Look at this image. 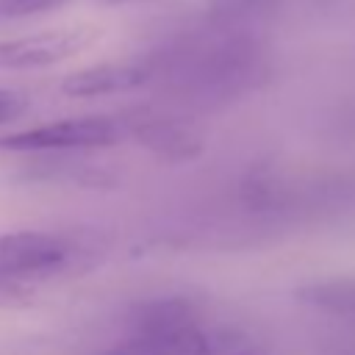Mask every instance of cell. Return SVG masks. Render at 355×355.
<instances>
[{
	"mask_svg": "<svg viewBox=\"0 0 355 355\" xmlns=\"http://www.w3.org/2000/svg\"><path fill=\"white\" fill-rule=\"evenodd\" d=\"M72 247L67 239L42 230L0 233V302L11 305L22 291L67 269Z\"/></svg>",
	"mask_w": 355,
	"mask_h": 355,
	"instance_id": "cell-1",
	"label": "cell"
},
{
	"mask_svg": "<svg viewBox=\"0 0 355 355\" xmlns=\"http://www.w3.org/2000/svg\"><path fill=\"white\" fill-rule=\"evenodd\" d=\"M125 136L122 122L111 116H69L25 128L0 139L3 150L14 153H58V150H97L111 147Z\"/></svg>",
	"mask_w": 355,
	"mask_h": 355,
	"instance_id": "cell-2",
	"label": "cell"
},
{
	"mask_svg": "<svg viewBox=\"0 0 355 355\" xmlns=\"http://www.w3.org/2000/svg\"><path fill=\"white\" fill-rule=\"evenodd\" d=\"M94 39L97 31L89 25L53 28L14 39H0V69H44L78 55Z\"/></svg>",
	"mask_w": 355,
	"mask_h": 355,
	"instance_id": "cell-3",
	"label": "cell"
},
{
	"mask_svg": "<svg viewBox=\"0 0 355 355\" xmlns=\"http://www.w3.org/2000/svg\"><path fill=\"white\" fill-rule=\"evenodd\" d=\"M122 130L150 153L169 161H189L202 150V136L186 119L161 111H133L125 116Z\"/></svg>",
	"mask_w": 355,
	"mask_h": 355,
	"instance_id": "cell-4",
	"label": "cell"
},
{
	"mask_svg": "<svg viewBox=\"0 0 355 355\" xmlns=\"http://www.w3.org/2000/svg\"><path fill=\"white\" fill-rule=\"evenodd\" d=\"M150 83L147 64H94L78 69L61 80V92L67 97H105L122 94Z\"/></svg>",
	"mask_w": 355,
	"mask_h": 355,
	"instance_id": "cell-5",
	"label": "cell"
},
{
	"mask_svg": "<svg viewBox=\"0 0 355 355\" xmlns=\"http://www.w3.org/2000/svg\"><path fill=\"white\" fill-rule=\"evenodd\" d=\"M305 305H313L324 313H336L355 324V280H324L302 286L297 294Z\"/></svg>",
	"mask_w": 355,
	"mask_h": 355,
	"instance_id": "cell-6",
	"label": "cell"
},
{
	"mask_svg": "<svg viewBox=\"0 0 355 355\" xmlns=\"http://www.w3.org/2000/svg\"><path fill=\"white\" fill-rule=\"evenodd\" d=\"M67 0H0V22L28 19L36 14H47L61 8Z\"/></svg>",
	"mask_w": 355,
	"mask_h": 355,
	"instance_id": "cell-7",
	"label": "cell"
},
{
	"mask_svg": "<svg viewBox=\"0 0 355 355\" xmlns=\"http://www.w3.org/2000/svg\"><path fill=\"white\" fill-rule=\"evenodd\" d=\"M28 94L19 89H0V125L19 119L28 111Z\"/></svg>",
	"mask_w": 355,
	"mask_h": 355,
	"instance_id": "cell-8",
	"label": "cell"
},
{
	"mask_svg": "<svg viewBox=\"0 0 355 355\" xmlns=\"http://www.w3.org/2000/svg\"><path fill=\"white\" fill-rule=\"evenodd\" d=\"M103 3H141V0H103Z\"/></svg>",
	"mask_w": 355,
	"mask_h": 355,
	"instance_id": "cell-9",
	"label": "cell"
}]
</instances>
